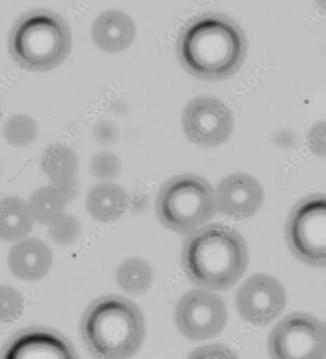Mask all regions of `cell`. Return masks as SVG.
Listing matches in <instances>:
<instances>
[{"mask_svg": "<svg viewBox=\"0 0 326 359\" xmlns=\"http://www.w3.org/2000/svg\"><path fill=\"white\" fill-rule=\"evenodd\" d=\"M247 53L242 29L230 18L204 15L188 27L179 43L185 69L206 80H222L241 67Z\"/></svg>", "mask_w": 326, "mask_h": 359, "instance_id": "6da1fadb", "label": "cell"}, {"mask_svg": "<svg viewBox=\"0 0 326 359\" xmlns=\"http://www.w3.org/2000/svg\"><path fill=\"white\" fill-rule=\"evenodd\" d=\"M248 255L240 233L221 224L200 228L186 238L182 253L184 271L197 285L222 290L245 271Z\"/></svg>", "mask_w": 326, "mask_h": 359, "instance_id": "7a4b0ae2", "label": "cell"}, {"mask_svg": "<svg viewBox=\"0 0 326 359\" xmlns=\"http://www.w3.org/2000/svg\"><path fill=\"white\" fill-rule=\"evenodd\" d=\"M144 322L138 307L127 299L107 295L98 299L83 318V338L98 359H124L139 348Z\"/></svg>", "mask_w": 326, "mask_h": 359, "instance_id": "3957f363", "label": "cell"}, {"mask_svg": "<svg viewBox=\"0 0 326 359\" xmlns=\"http://www.w3.org/2000/svg\"><path fill=\"white\" fill-rule=\"evenodd\" d=\"M217 211L216 194L204 178L191 174L176 176L161 189L156 213L167 228L192 233L211 220Z\"/></svg>", "mask_w": 326, "mask_h": 359, "instance_id": "277c9868", "label": "cell"}, {"mask_svg": "<svg viewBox=\"0 0 326 359\" xmlns=\"http://www.w3.org/2000/svg\"><path fill=\"white\" fill-rule=\"evenodd\" d=\"M70 46L68 27L62 19L48 12L25 17L15 27L11 38V48L18 61L37 70L61 63Z\"/></svg>", "mask_w": 326, "mask_h": 359, "instance_id": "5b68a950", "label": "cell"}, {"mask_svg": "<svg viewBox=\"0 0 326 359\" xmlns=\"http://www.w3.org/2000/svg\"><path fill=\"white\" fill-rule=\"evenodd\" d=\"M286 234L289 247L302 262L315 267L325 264V197L315 194L302 200L293 209Z\"/></svg>", "mask_w": 326, "mask_h": 359, "instance_id": "8992f818", "label": "cell"}, {"mask_svg": "<svg viewBox=\"0 0 326 359\" xmlns=\"http://www.w3.org/2000/svg\"><path fill=\"white\" fill-rule=\"evenodd\" d=\"M269 351L273 359H324L325 327L311 316L291 314L274 328Z\"/></svg>", "mask_w": 326, "mask_h": 359, "instance_id": "52a82bcc", "label": "cell"}, {"mask_svg": "<svg viewBox=\"0 0 326 359\" xmlns=\"http://www.w3.org/2000/svg\"><path fill=\"white\" fill-rule=\"evenodd\" d=\"M181 332L192 340H203L218 335L225 326L226 310L217 294L201 290L183 297L175 312Z\"/></svg>", "mask_w": 326, "mask_h": 359, "instance_id": "ba28073f", "label": "cell"}, {"mask_svg": "<svg viewBox=\"0 0 326 359\" xmlns=\"http://www.w3.org/2000/svg\"><path fill=\"white\" fill-rule=\"evenodd\" d=\"M183 123L191 141L204 146H216L230 136L233 117L230 109L221 100L199 97L186 107Z\"/></svg>", "mask_w": 326, "mask_h": 359, "instance_id": "9c48e42d", "label": "cell"}, {"mask_svg": "<svg viewBox=\"0 0 326 359\" xmlns=\"http://www.w3.org/2000/svg\"><path fill=\"white\" fill-rule=\"evenodd\" d=\"M286 304L285 291L273 278H251L237 294V306L242 317L255 325H263L277 318Z\"/></svg>", "mask_w": 326, "mask_h": 359, "instance_id": "30bf717a", "label": "cell"}, {"mask_svg": "<svg viewBox=\"0 0 326 359\" xmlns=\"http://www.w3.org/2000/svg\"><path fill=\"white\" fill-rule=\"evenodd\" d=\"M215 194L217 210L237 219H247L254 215L263 198L259 183L244 174L226 177Z\"/></svg>", "mask_w": 326, "mask_h": 359, "instance_id": "8fae6325", "label": "cell"}, {"mask_svg": "<svg viewBox=\"0 0 326 359\" xmlns=\"http://www.w3.org/2000/svg\"><path fill=\"white\" fill-rule=\"evenodd\" d=\"M1 359H78L62 336L44 329H34L16 337Z\"/></svg>", "mask_w": 326, "mask_h": 359, "instance_id": "7c38bea8", "label": "cell"}, {"mask_svg": "<svg viewBox=\"0 0 326 359\" xmlns=\"http://www.w3.org/2000/svg\"><path fill=\"white\" fill-rule=\"evenodd\" d=\"M53 256L49 246L41 238L27 236L16 242L8 255V264L18 278L35 281L51 271Z\"/></svg>", "mask_w": 326, "mask_h": 359, "instance_id": "4fadbf2b", "label": "cell"}, {"mask_svg": "<svg viewBox=\"0 0 326 359\" xmlns=\"http://www.w3.org/2000/svg\"><path fill=\"white\" fill-rule=\"evenodd\" d=\"M93 36L103 50L116 52L128 48L135 37V27L131 19L119 11H107L96 20Z\"/></svg>", "mask_w": 326, "mask_h": 359, "instance_id": "5bb4252c", "label": "cell"}, {"mask_svg": "<svg viewBox=\"0 0 326 359\" xmlns=\"http://www.w3.org/2000/svg\"><path fill=\"white\" fill-rule=\"evenodd\" d=\"M128 206L129 198L126 191L113 182L97 184L86 197L89 215L102 223L120 219L126 212Z\"/></svg>", "mask_w": 326, "mask_h": 359, "instance_id": "9a60e30c", "label": "cell"}, {"mask_svg": "<svg viewBox=\"0 0 326 359\" xmlns=\"http://www.w3.org/2000/svg\"><path fill=\"white\" fill-rule=\"evenodd\" d=\"M36 222L27 202L17 196L0 199V239L16 243L29 236Z\"/></svg>", "mask_w": 326, "mask_h": 359, "instance_id": "2e32d148", "label": "cell"}, {"mask_svg": "<svg viewBox=\"0 0 326 359\" xmlns=\"http://www.w3.org/2000/svg\"><path fill=\"white\" fill-rule=\"evenodd\" d=\"M69 203L62 190L52 184L37 189L27 201L36 223L46 226L64 215Z\"/></svg>", "mask_w": 326, "mask_h": 359, "instance_id": "e0dca14e", "label": "cell"}, {"mask_svg": "<svg viewBox=\"0 0 326 359\" xmlns=\"http://www.w3.org/2000/svg\"><path fill=\"white\" fill-rule=\"evenodd\" d=\"M78 166L79 161L75 153L63 145L50 147L41 158L42 170L52 184L73 181Z\"/></svg>", "mask_w": 326, "mask_h": 359, "instance_id": "ac0fdd59", "label": "cell"}, {"mask_svg": "<svg viewBox=\"0 0 326 359\" xmlns=\"http://www.w3.org/2000/svg\"><path fill=\"white\" fill-rule=\"evenodd\" d=\"M154 280L151 265L143 259L133 257L124 261L117 267L116 282L124 292L138 295L149 290Z\"/></svg>", "mask_w": 326, "mask_h": 359, "instance_id": "d6986e66", "label": "cell"}, {"mask_svg": "<svg viewBox=\"0 0 326 359\" xmlns=\"http://www.w3.org/2000/svg\"><path fill=\"white\" fill-rule=\"evenodd\" d=\"M51 241L57 245L70 246L74 244L82 233V225L74 215L67 212L48 226Z\"/></svg>", "mask_w": 326, "mask_h": 359, "instance_id": "ffe728a7", "label": "cell"}, {"mask_svg": "<svg viewBox=\"0 0 326 359\" xmlns=\"http://www.w3.org/2000/svg\"><path fill=\"white\" fill-rule=\"evenodd\" d=\"M91 171L93 176L100 183H112L120 176L122 164L115 154L102 152L92 159Z\"/></svg>", "mask_w": 326, "mask_h": 359, "instance_id": "44dd1931", "label": "cell"}, {"mask_svg": "<svg viewBox=\"0 0 326 359\" xmlns=\"http://www.w3.org/2000/svg\"><path fill=\"white\" fill-rule=\"evenodd\" d=\"M37 131L31 119L17 116L11 119L6 130L8 140L15 146L25 147L35 139Z\"/></svg>", "mask_w": 326, "mask_h": 359, "instance_id": "7402d4cb", "label": "cell"}, {"mask_svg": "<svg viewBox=\"0 0 326 359\" xmlns=\"http://www.w3.org/2000/svg\"><path fill=\"white\" fill-rule=\"evenodd\" d=\"M188 359H238L233 351L223 345H211L195 350Z\"/></svg>", "mask_w": 326, "mask_h": 359, "instance_id": "603a6c76", "label": "cell"}, {"mask_svg": "<svg viewBox=\"0 0 326 359\" xmlns=\"http://www.w3.org/2000/svg\"><path fill=\"white\" fill-rule=\"evenodd\" d=\"M309 142L312 151L315 154L322 156L325 154V136L322 135V131H315L313 133Z\"/></svg>", "mask_w": 326, "mask_h": 359, "instance_id": "cb8c5ba5", "label": "cell"}, {"mask_svg": "<svg viewBox=\"0 0 326 359\" xmlns=\"http://www.w3.org/2000/svg\"><path fill=\"white\" fill-rule=\"evenodd\" d=\"M56 185L64 193L70 203L73 201L78 196L79 187L75 179L73 181Z\"/></svg>", "mask_w": 326, "mask_h": 359, "instance_id": "d4e9b609", "label": "cell"}]
</instances>
